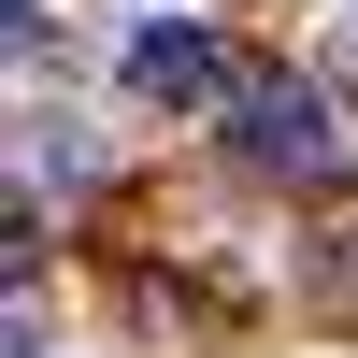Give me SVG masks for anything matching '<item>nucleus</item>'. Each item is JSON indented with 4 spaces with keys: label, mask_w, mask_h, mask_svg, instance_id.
I'll return each instance as SVG.
<instances>
[{
    "label": "nucleus",
    "mask_w": 358,
    "mask_h": 358,
    "mask_svg": "<svg viewBox=\"0 0 358 358\" xmlns=\"http://www.w3.org/2000/svg\"><path fill=\"white\" fill-rule=\"evenodd\" d=\"M115 86H129L143 115H229V101H244V72H229V43H215L201 15H129Z\"/></svg>",
    "instance_id": "obj_1"
},
{
    "label": "nucleus",
    "mask_w": 358,
    "mask_h": 358,
    "mask_svg": "<svg viewBox=\"0 0 358 358\" xmlns=\"http://www.w3.org/2000/svg\"><path fill=\"white\" fill-rule=\"evenodd\" d=\"M229 158H244V172H287V187H315V172L344 158V129H330V101H315V86L244 72V101H229Z\"/></svg>",
    "instance_id": "obj_2"
},
{
    "label": "nucleus",
    "mask_w": 358,
    "mask_h": 358,
    "mask_svg": "<svg viewBox=\"0 0 358 358\" xmlns=\"http://www.w3.org/2000/svg\"><path fill=\"white\" fill-rule=\"evenodd\" d=\"M86 172H101V143H86V115L29 86V101H15V201H43V187H86Z\"/></svg>",
    "instance_id": "obj_3"
},
{
    "label": "nucleus",
    "mask_w": 358,
    "mask_h": 358,
    "mask_svg": "<svg viewBox=\"0 0 358 358\" xmlns=\"http://www.w3.org/2000/svg\"><path fill=\"white\" fill-rule=\"evenodd\" d=\"M0 43H15V86H43V57H72V43H57V15H43V0H0Z\"/></svg>",
    "instance_id": "obj_4"
},
{
    "label": "nucleus",
    "mask_w": 358,
    "mask_h": 358,
    "mask_svg": "<svg viewBox=\"0 0 358 358\" xmlns=\"http://www.w3.org/2000/svg\"><path fill=\"white\" fill-rule=\"evenodd\" d=\"M315 57H330V72H358V0H330V15H315Z\"/></svg>",
    "instance_id": "obj_5"
},
{
    "label": "nucleus",
    "mask_w": 358,
    "mask_h": 358,
    "mask_svg": "<svg viewBox=\"0 0 358 358\" xmlns=\"http://www.w3.org/2000/svg\"><path fill=\"white\" fill-rule=\"evenodd\" d=\"M143 15H172V0H143Z\"/></svg>",
    "instance_id": "obj_6"
}]
</instances>
